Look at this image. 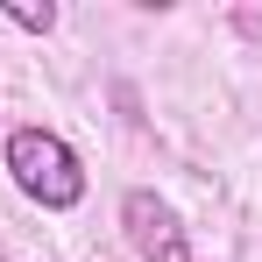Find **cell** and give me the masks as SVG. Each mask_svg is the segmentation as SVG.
<instances>
[{"mask_svg": "<svg viewBox=\"0 0 262 262\" xmlns=\"http://www.w3.org/2000/svg\"><path fill=\"white\" fill-rule=\"evenodd\" d=\"M0 163L14 177V191H21L29 206H43V213H71V206L85 199V156L57 128H43V121H21V128L7 135Z\"/></svg>", "mask_w": 262, "mask_h": 262, "instance_id": "6da1fadb", "label": "cell"}, {"mask_svg": "<svg viewBox=\"0 0 262 262\" xmlns=\"http://www.w3.org/2000/svg\"><path fill=\"white\" fill-rule=\"evenodd\" d=\"M121 234H128V248H135L142 262H191V234H184L177 206L156 199L149 184L121 191Z\"/></svg>", "mask_w": 262, "mask_h": 262, "instance_id": "7a4b0ae2", "label": "cell"}, {"mask_svg": "<svg viewBox=\"0 0 262 262\" xmlns=\"http://www.w3.org/2000/svg\"><path fill=\"white\" fill-rule=\"evenodd\" d=\"M0 14H7V21H14V29H29V36H50V29H57V7H0Z\"/></svg>", "mask_w": 262, "mask_h": 262, "instance_id": "3957f363", "label": "cell"}]
</instances>
